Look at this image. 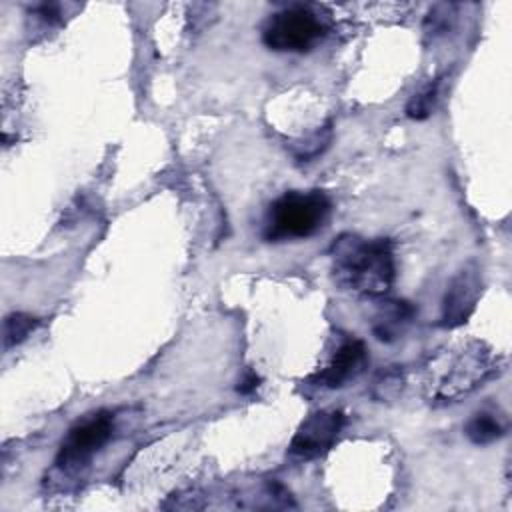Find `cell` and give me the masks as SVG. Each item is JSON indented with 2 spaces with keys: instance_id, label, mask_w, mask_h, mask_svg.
<instances>
[{
  "instance_id": "cell-1",
  "label": "cell",
  "mask_w": 512,
  "mask_h": 512,
  "mask_svg": "<svg viewBox=\"0 0 512 512\" xmlns=\"http://www.w3.org/2000/svg\"><path fill=\"white\" fill-rule=\"evenodd\" d=\"M332 278L352 294L382 298L396 280L394 246L388 238L366 240L358 234L344 232L330 246Z\"/></svg>"
},
{
  "instance_id": "cell-2",
  "label": "cell",
  "mask_w": 512,
  "mask_h": 512,
  "mask_svg": "<svg viewBox=\"0 0 512 512\" xmlns=\"http://www.w3.org/2000/svg\"><path fill=\"white\" fill-rule=\"evenodd\" d=\"M330 198L322 190H290L266 210L262 236L266 242L304 240L314 236L328 220Z\"/></svg>"
},
{
  "instance_id": "cell-3",
  "label": "cell",
  "mask_w": 512,
  "mask_h": 512,
  "mask_svg": "<svg viewBox=\"0 0 512 512\" xmlns=\"http://www.w3.org/2000/svg\"><path fill=\"white\" fill-rule=\"evenodd\" d=\"M326 32L328 28L316 10L304 4H292L266 18L262 42L274 52L304 54L316 48Z\"/></svg>"
},
{
  "instance_id": "cell-4",
  "label": "cell",
  "mask_w": 512,
  "mask_h": 512,
  "mask_svg": "<svg viewBox=\"0 0 512 512\" xmlns=\"http://www.w3.org/2000/svg\"><path fill=\"white\" fill-rule=\"evenodd\" d=\"M114 432V414L98 410L78 420L62 438L56 454V468L66 474L84 470L94 454L108 444Z\"/></svg>"
},
{
  "instance_id": "cell-5",
  "label": "cell",
  "mask_w": 512,
  "mask_h": 512,
  "mask_svg": "<svg viewBox=\"0 0 512 512\" xmlns=\"http://www.w3.org/2000/svg\"><path fill=\"white\" fill-rule=\"evenodd\" d=\"M344 424L346 416L340 410L312 412L296 428L288 446V454L304 462L324 456L338 440Z\"/></svg>"
},
{
  "instance_id": "cell-6",
  "label": "cell",
  "mask_w": 512,
  "mask_h": 512,
  "mask_svg": "<svg viewBox=\"0 0 512 512\" xmlns=\"http://www.w3.org/2000/svg\"><path fill=\"white\" fill-rule=\"evenodd\" d=\"M482 294V274L476 262L464 264L450 280L446 294L442 298L440 326L458 328L468 322L476 310V302Z\"/></svg>"
},
{
  "instance_id": "cell-7",
  "label": "cell",
  "mask_w": 512,
  "mask_h": 512,
  "mask_svg": "<svg viewBox=\"0 0 512 512\" xmlns=\"http://www.w3.org/2000/svg\"><path fill=\"white\" fill-rule=\"evenodd\" d=\"M368 366V348L360 338H344L328 362L312 376V382L320 388L338 390L356 380Z\"/></svg>"
},
{
  "instance_id": "cell-8",
  "label": "cell",
  "mask_w": 512,
  "mask_h": 512,
  "mask_svg": "<svg viewBox=\"0 0 512 512\" xmlns=\"http://www.w3.org/2000/svg\"><path fill=\"white\" fill-rule=\"evenodd\" d=\"M492 356L490 352H482L480 346L476 350L464 352L456 366L442 378L440 388L436 390V398L442 402H454L462 394L474 390L480 382L490 376L492 370Z\"/></svg>"
},
{
  "instance_id": "cell-9",
  "label": "cell",
  "mask_w": 512,
  "mask_h": 512,
  "mask_svg": "<svg viewBox=\"0 0 512 512\" xmlns=\"http://www.w3.org/2000/svg\"><path fill=\"white\" fill-rule=\"evenodd\" d=\"M416 308L406 300H384L372 316L370 328L380 342H394L402 338L410 326Z\"/></svg>"
},
{
  "instance_id": "cell-10",
  "label": "cell",
  "mask_w": 512,
  "mask_h": 512,
  "mask_svg": "<svg viewBox=\"0 0 512 512\" xmlns=\"http://www.w3.org/2000/svg\"><path fill=\"white\" fill-rule=\"evenodd\" d=\"M464 434L472 444L486 446L500 440L506 434V422L494 410H478L464 424Z\"/></svg>"
},
{
  "instance_id": "cell-11",
  "label": "cell",
  "mask_w": 512,
  "mask_h": 512,
  "mask_svg": "<svg viewBox=\"0 0 512 512\" xmlns=\"http://www.w3.org/2000/svg\"><path fill=\"white\" fill-rule=\"evenodd\" d=\"M440 84H442V80L436 78V80L428 82L422 90L412 94L410 100L406 102V116L412 120L430 118L438 104V98H440Z\"/></svg>"
},
{
  "instance_id": "cell-12",
  "label": "cell",
  "mask_w": 512,
  "mask_h": 512,
  "mask_svg": "<svg viewBox=\"0 0 512 512\" xmlns=\"http://www.w3.org/2000/svg\"><path fill=\"white\" fill-rule=\"evenodd\" d=\"M38 328V318L26 314V312H12L4 318L2 324V340L4 350H10L12 346L24 342L34 330Z\"/></svg>"
},
{
  "instance_id": "cell-13",
  "label": "cell",
  "mask_w": 512,
  "mask_h": 512,
  "mask_svg": "<svg viewBox=\"0 0 512 512\" xmlns=\"http://www.w3.org/2000/svg\"><path fill=\"white\" fill-rule=\"evenodd\" d=\"M330 142H332V124L328 122L326 126H320L318 130H314L308 138L294 142L290 150L298 162H310L318 158L330 146Z\"/></svg>"
},
{
  "instance_id": "cell-14",
  "label": "cell",
  "mask_w": 512,
  "mask_h": 512,
  "mask_svg": "<svg viewBox=\"0 0 512 512\" xmlns=\"http://www.w3.org/2000/svg\"><path fill=\"white\" fill-rule=\"evenodd\" d=\"M402 386H404V376L396 366H392V368L380 372V376L374 382L372 394H374L376 400L384 402V400H390V398L398 396Z\"/></svg>"
},
{
  "instance_id": "cell-15",
  "label": "cell",
  "mask_w": 512,
  "mask_h": 512,
  "mask_svg": "<svg viewBox=\"0 0 512 512\" xmlns=\"http://www.w3.org/2000/svg\"><path fill=\"white\" fill-rule=\"evenodd\" d=\"M450 10L452 6L448 4H438L434 6L430 12H428V18H426V30L430 34H442L448 30V24H450Z\"/></svg>"
},
{
  "instance_id": "cell-16",
  "label": "cell",
  "mask_w": 512,
  "mask_h": 512,
  "mask_svg": "<svg viewBox=\"0 0 512 512\" xmlns=\"http://www.w3.org/2000/svg\"><path fill=\"white\" fill-rule=\"evenodd\" d=\"M258 382H260V378H258L254 372H248V374L238 382L236 390H238L240 394H250V392H254V390L258 388Z\"/></svg>"
}]
</instances>
